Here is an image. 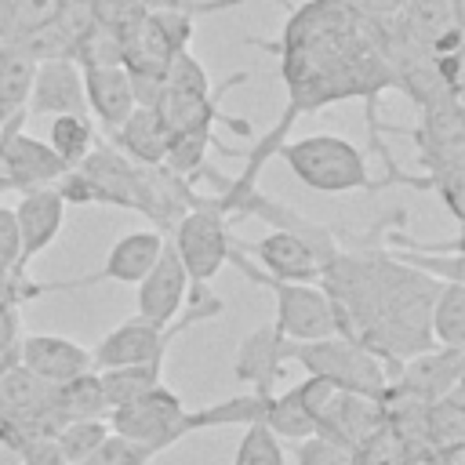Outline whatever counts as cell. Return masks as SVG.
<instances>
[{
    "mask_svg": "<svg viewBox=\"0 0 465 465\" xmlns=\"http://www.w3.org/2000/svg\"><path fill=\"white\" fill-rule=\"evenodd\" d=\"M396 22L429 54L461 51V0H407Z\"/></svg>",
    "mask_w": 465,
    "mask_h": 465,
    "instance_id": "obj_10",
    "label": "cell"
},
{
    "mask_svg": "<svg viewBox=\"0 0 465 465\" xmlns=\"http://www.w3.org/2000/svg\"><path fill=\"white\" fill-rule=\"evenodd\" d=\"M171 247L178 251L185 276L193 287L211 283L225 265H229V251H232V218L229 211L218 203V196H203L171 225L167 232Z\"/></svg>",
    "mask_w": 465,
    "mask_h": 465,
    "instance_id": "obj_4",
    "label": "cell"
},
{
    "mask_svg": "<svg viewBox=\"0 0 465 465\" xmlns=\"http://www.w3.org/2000/svg\"><path fill=\"white\" fill-rule=\"evenodd\" d=\"M232 247L240 254H247L258 272H265L272 280H287V283H316L320 269H323L320 258L312 254V247L287 229H269L262 240H251V243L232 236Z\"/></svg>",
    "mask_w": 465,
    "mask_h": 465,
    "instance_id": "obj_7",
    "label": "cell"
},
{
    "mask_svg": "<svg viewBox=\"0 0 465 465\" xmlns=\"http://www.w3.org/2000/svg\"><path fill=\"white\" fill-rule=\"evenodd\" d=\"M33 76L36 58H29L15 40H0V127L25 116Z\"/></svg>",
    "mask_w": 465,
    "mask_h": 465,
    "instance_id": "obj_20",
    "label": "cell"
},
{
    "mask_svg": "<svg viewBox=\"0 0 465 465\" xmlns=\"http://www.w3.org/2000/svg\"><path fill=\"white\" fill-rule=\"evenodd\" d=\"M458 443H465V396H461V385H454L450 392L432 400L429 411H425V447L443 450V447H458Z\"/></svg>",
    "mask_w": 465,
    "mask_h": 465,
    "instance_id": "obj_25",
    "label": "cell"
},
{
    "mask_svg": "<svg viewBox=\"0 0 465 465\" xmlns=\"http://www.w3.org/2000/svg\"><path fill=\"white\" fill-rule=\"evenodd\" d=\"M163 381V360H149V363H120V367H105L98 371V385L105 396V407H124L138 396H145L153 385Z\"/></svg>",
    "mask_w": 465,
    "mask_h": 465,
    "instance_id": "obj_23",
    "label": "cell"
},
{
    "mask_svg": "<svg viewBox=\"0 0 465 465\" xmlns=\"http://www.w3.org/2000/svg\"><path fill=\"white\" fill-rule=\"evenodd\" d=\"M105 142H109L113 149H120L131 163H138V167H156V163H163V156H167L171 131H167V124H163V116H160L156 105H134L131 116H127L116 131L105 134Z\"/></svg>",
    "mask_w": 465,
    "mask_h": 465,
    "instance_id": "obj_17",
    "label": "cell"
},
{
    "mask_svg": "<svg viewBox=\"0 0 465 465\" xmlns=\"http://www.w3.org/2000/svg\"><path fill=\"white\" fill-rule=\"evenodd\" d=\"M185 403L174 389H167L163 381L153 385L145 396L124 403V407H113L105 411V421L116 436L145 447L153 458L167 447H174L182 436H185Z\"/></svg>",
    "mask_w": 465,
    "mask_h": 465,
    "instance_id": "obj_6",
    "label": "cell"
},
{
    "mask_svg": "<svg viewBox=\"0 0 465 465\" xmlns=\"http://www.w3.org/2000/svg\"><path fill=\"white\" fill-rule=\"evenodd\" d=\"M65 207L69 203L62 200V193L54 189V182L18 193L15 218H18V232H22V262L25 265L58 240V232L65 225Z\"/></svg>",
    "mask_w": 465,
    "mask_h": 465,
    "instance_id": "obj_13",
    "label": "cell"
},
{
    "mask_svg": "<svg viewBox=\"0 0 465 465\" xmlns=\"http://www.w3.org/2000/svg\"><path fill=\"white\" fill-rule=\"evenodd\" d=\"M163 232L160 229H134V232H127V236H120L113 247H109V254H105V262H102V269L94 272V276H80L84 283H94V280H113V283H138L145 272H149V265L156 262V254H160V247H163Z\"/></svg>",
    "mask_w": 465,
    "mask_h": 465,
    "instance_id": "obj_19",
    "label": "cell"
},
{
    "mask_svg": "<svg viewBox=\"0 0 465 465\" xmlns=\"http://www.w3.org/2000/svg\"><path fill=\"white\" fill-rule=\"evenodd\" d=\"M222 302L214 294H207L203 287L193 291V305L167 327H156L142 316H131L124 320L120 327H113L109 334H102V341L91 349V367L94 371H105V367H120V363H149V360H163L167 356V345L189 331L193 323L200 320H214L222 316Z\"/></svg>",
    "mask_w": 465,
    "mask_h": 465,
    "instance_id": "obj_3",
    "label": "cell"
},
{
    "mask_svg": "<svg viewBox=\"0 0 465 465\" xmlns=\"http://www.w3.org/2000/svg\"><path fill=\"white\" fill-rule=\"evenodd\" d=\"M18 363L25 371H33L40 381L58 385L65 378L91 371V349H84L80 341L62 338V334H22Z\"/></svg>",
    "mask_w": 465,
    "mask_h": 465,
    "instance_id": "obj_15",
    "label": "cell"
},
{
    "mask_svg": "<svg viewBox=\"0 0 465 465\" xmlns=\"http://www.w3.org/2000/svg\"><path fill=\"white\" fill-rule=\"evenodd\" d=\"M87 7H91L98 25L116 29V33H124L127 25H134L145 15V7L138 0H87Z\"/></svg>",
    "mask_w": 465,
    "mask_h": 465,
    "instance_id": "obj_35",
    "label": "cell"
},
{
    "mask_svg": "<svg viewBox=\"0 0 465 465\" xmlns=\"http://www.w3.org/2000/svg\"><path fill=\"white\" fill-rule=\"evenodd\" d=\"M109 432H113V429H109L105 418H73V421H62V425H58L54 440H58L65 461L73 465V461H84Z\"/></svg>",
    "mask_w": 465,
    "mask_h": 465,
    "instance_id": "obj_28",
    "label": "cell"
},
{
    "mask_svg": "<svg viewBox=\"0 0 465 465\" xmlns=\"http://www.w3.org/2000/svg\"><path fill=\"white\" fill-rule=\"evenodd\" d=\"M145 11H193V15H214L225 7H240L247 0H138Z\"/></svg>",
    "mask_w": 465,
    "mask_h": 465,
    "instance_id": "obj_37",
    "label": "cell"
},
{
    "mask_svg": "<svg viewBox=\"0 0 465 465\" xmlns=\"http://www.w3.org/2000/svg\"><path fill=\"white\" fill-rule=\"evenodd\" d=\"M134 287H138V316L142 320H149L156 327H167L182 312L193 283H189L185 265H182L178 251L171 247V240H163L156 262L149 265V272Z\"/></svg>",
    "mask_w": 465,
    "mask_h": 465,
    "instance_id": "obj_8",
    "label": "cell"
},
{
    "mask_svg": "<svg viewBox=\"0 0 465 465\" xmlns=\"http://www.w3.org/2000/svg\"><path fill=\"white\" fill-rule=\"evenodd\" d=\"M429 331L436 345H465V283L461 280H440L429 309Z\"/></svg>",
    "mask_w": 465,
    "mask_h": 465,
    "instance_id": "obj_24",
    "label": "cell"
},
{
    "mask_svg": "<svg viewBox=\"0 0 465 465\" xmlns=\"http://www.w3.org/2000/svg\"><path fill=\"white\" fill-rule=\"evenodd\" d=\"M276 156L291 167V174L316 189V193H356L374 189V178L367 171V156L356 142L341 134H305V138H283Z\"/></svg>",
    "mask_w": 465,
    "mask_h": 465,
    "instance_id": "obj_2",
    "label": "cell"
},
{
    "mask_svg": "<svg viewBox=\"0 0 465 465\" xmlns=\"http://www.w3.org/2000/svg\"><path fill=\"white\" fill-rule=\"evenodd\" d=\"M87 113L84 102V73L73 58H47L36 62L33 91L25 102V116H65Z\"/></svg>",
    "mask_w": 465,
    "mask_h": 465,
    "instance_id": "obj_12",
    "label": "cell"
},
{
    "mask_svg": "<svg viewBox=\"0 0 465 465\" xmlns=\"http://www.w3.org/2000/svg\"><path fill=\"white\" fill-rule=\"evenodd\" d=\"M272 392H243V396H229V400H218V403H207L200 411H185V436L200 432V429H232V425H251V421H262V411L269 403Z\"/></svg>",
    "mask_w": 465,
    "mask_h": 465,
    "instance_id": "obj_21",
    "label": "cell"
},
{
    "mask_svg": "<svg viewBox=\"0 0 465 465\" xmlns=\"http://www.w3.org/2000/svg\"><path fill=\"white\" fill-rule=\"evenodd\" d=\"M58 0H0V40H18L58 15Z\"/></svg>",
    "mask_w": 465,
    "mask_h": 465,
    "instance_id": "obj_27",
    "label": "cell"
},
{
    "mask_svg": "<svg viewBox=\"0 0 465 465\" xmlns=\"http://www.w3.org/2000/svg\"><path fill=\"white\" fill-rule=\"evenodd\" d=\"M98 134L87 113H65V116H51V131H47V145L51 153L62 160V167H76L91 149H94Z\"/></svg>",
    "mask_w": 465,
    "mask_h": 465,
    "instance_id": "obj_26",
    "label": "cell"
},
{
    "mask_svg": "<svg viewBox=\"0 0 465 465\" xmlns=\"http://www.w3.org/2000/svg\"><path fill=\"white\" fill-rule=\"evenodd\" d=\"M4 436L15 447L18 465H69L54 436H44V432H7V429H4Z\"/></svg>",
    "mask_w": 465,
    "mask_h": 465,
    "instance_id": "obj_31",
    "label": "cell"
},
{
    "mask_svg": "<svg viewBox=\"0 0 465 465\" xmlns=\"http://www.w3.org/2000/svg\"><path fill=\"white\" fill-rule=\"evenodd\" d=\"M403 4H407V0H352V7H356L360 15H367V18H389V15H396Z\"/></svg>",
    "mask_w": 465,
    "mask_h": 465,
    "instance_id": "obj_39",
    "label": "cell"
},
{
    "mask_svg": "<svg viewBox=\"0 0 465 465\" xmlns=\"http://www.w3.org/2000/svg\"><path fill=\"white\" fill-rule=\"evenodd\" d=\"M22 291H0V363H18L22 341Z\"/></svg>",
    "mask_w": 465,
    "mask_h": 465,
    "instance_id": "obj_32",
    "label": "cell"
},
{
    "mask_svg": "<svg viewBox=\"0 0 465 465\" xmlns=\"http://www.w3.org/2000/svg\"><path fill=\"white\" fill-rule=\"evenodd\" d=\"M232 465H287V454H283L280 436H272L262 421H251V425H243Z\"/></svg>",
    "mask_w": 465,
    "mask_h": 465,
    "instance_id": "obj_29",
    "label": "cell"
},
{
    "mask_svg": "<svg viewBox=\"0 0 465 465\" xmlns=\"http://www.w3.org/2000/svg\"><path fill=\"white\" fill-rule=\"evenodd\" d=\"M400 465H440V454L432 447H407Z\"/></svg>",
    "mask_w": 465,
    "mask_h": 465,
    "instance_id": "obj_40",
    "label": "cell"
},
{
    "mask_svg": "<svg viewBox=\"0 0 465 465\" xmlns=\"http://www.w3.org/2000/svg\"><path fill=\"white\" fill-rule=\"evenodd\" d=\"M0 262H7V265H25V262H22V232H18L15 207H4V203H0Z\"/></svg>",
    "mask_w": 465,
    "mask_h": 465,
    "instance_id": "obj_36",
    "label": "cell"
},
{
    "mask_svg": "<svg viewBox=\"0 0 465 465\" xmlns=\"http://www.w3.org/2000/svg\"><path fill=\"white\" fill-rule=\"evenodd\" d=\"M229 262L254 283L269 287L276 294V320L272 327L287 338V341H316V338H331L338 334V316L331 298L323 294L320 283H287V280H272L265 272H258L251 265L247 254H240L236 247L229 251Z\"/></svg>",
    "mask_w": 465,
    "mask_h": 465,
    "instance_id": "obj_5",
    "label": "cell"
},
{
    "mask_svg": "<svg viewBox=\"0 0 465 465\" xmlns=\"http://www.w3.org/2000/svg\"><path fill=\"white\" fill-rule=\"evenodd\" d=\"M51 411L58 414V421H73V418H105V396L98 385V371H84L76 378H65L58 385H51Z\"/></svg>",
    "mask_w": 465,
    "mask_h": 465,
    "instance_id": "obj_22",
    "label": "cell"
},
{
    "mask_svg": "<svg viewBox=\"0 0 465 465\" xmlns=\"http://www.w3.org/2000/svg\"><path fill=\"white\" fill-rule=\"evenodd\" d=\"M461 378H465V345H432L425 352L407 356L396 367L392 385L432 403L454 385H461Z\"/></svg>",
    "mask_w": 465,
    "mask_h": 465,
    "instance_id": "obj_9",
    "label": "cell"
},
{
    "mask_svg": "<svg viewBox=\"0 0 465 465\" xmlns=\"http://www.w3.org/2000/svg\"><path fill=\"white\" fill-rule=\"evenodd\" d=\"M294 461L298 465H352V450L331 436L312 432L305 440H294Z\"/></svg>",
    "mask_w": 465,
    "mask_h": 465,
    "instance_id": "obj_34",
    "label": "cell"
},
{
    "mask_svg": "<svg viewBox=\"0 0 465 465\" xmlns=\"http://www.w3.org/2000/svg\"><path fill=\"white\" fill-rule=\"evenodd\" d=\"M149 458H153V454H149L145 447H138V443H131V440L109 432L84 461H73V465H149Z\"/></svg>",
    "mask_w": 465,
    "mask_h": 465,
    "instance_id": "obj_33",
    "label": "cell"
},
{
    "mask_svg": "<svg viewBox=\"0 0 465 465\" xmlns=\"http://www.w3.org/2000/svg\"><path fill=\"white\" fill-rule=\"evenodd\" d=\"M54 283H40L25 272V265H7L0 262V291H22L25 298H40L44 291H51Z\"/></svg>",
    "mask_w": 465,
    "mask_h": 465,
    "instance_id": "obj_38",
    "label": "cell"
},
{
    "mask_svg": "<svg viewBox=\"0 0 465 465\" xmlns=\"http://www.w3.org/2000/svg\"><path fill=\"white\" fill-rule=\"evenodd\" d=\"M283 363H298L309 378L327 381L331 389L341 392H360V396H381L389 385V367L360 341L345 334L316 338V341H287L283 338Z\"/></svg>",
    "mask_w": 465,
    "mask_h": 465,
    "instance_id": "obj_1",
    "label": "cell"
},
{
    "mask_svg": "<svg viewBox=\"0 0 465 465\" xmlns=\"http://www.w3.org/2000/svg\"><path fill=\"white\" fill-rule=\"evenodd\" d=\"M374 429H381V403L374 396L331 389L316 411V432L338 440L341 447H360Z\"/></svg>",
    "mask_w": 465,
    "mask_h": 465,
    "instance_id": "obj_14",
    "label": "cell"
},
{
    "mask_svg": "<svg viewBox=\"0 0 465 465\" xmlns=\"http://www.w3.org/2000/svg\"><path fill=\"white\" fill-rule=\"evenodd\" d=\"M283 334L265 323V327H254L240 345H236V356H232V374L236 381L258 389V392H276V378L283 374Z\"/></svg>",
    "mask_w": 465,
    "mask_h": 465,
    "instance_id": "obj_18",
    "label": "cell"
},
{
    "mask_svg": "<svg viewBox=\"0 0 465 465\" xmlns=\"http://www.w3.org/2000/svg\"><path fill=\"white\" fill-rule=\"evenodd\" d=\"M327 392H331L327 381L305 374L298 385L269 396L262 411V425L280 440H305L316 432V411L327 400Z\"/></svg>",
    "mask_w": 465,
    "mask_h": 465,
    "instance_id": "obj_11",
    "label": "cell"
},
{
    "mask_svg": "<svg viewBox=\"0 0 465 465\" xmlns=\"http://www.w3.org/2000/svg\"><path fill=\"white\" fill-rule=\"evenodd\" d=\"M58 4H80V0H58Z\"/></svg>",
    "mask_w": 465,
    "mask_h": 465,
    "instance_id": "obj_41",
    "label": "cell"
},
{
    "mask_svg": "<svg viewBox=\"0 0 465 465\" xmlns=\"http://www.w3.org/2000/svg\"><path fill=\"white\" fill-rule=\"evenodd\" d=\"M163 91H174V94H207V91H211V76H207V69L189 54V47L171 54L167 73H163Z\"/></svg>",
    "mask_w": 465,
    "mask_h": 465,
    "instance_id": "obj_30",
    "label": "cell"
},
{
    "mask_svg": "<svg viewBox=\"0 0 465 465\" xmlns=\"http://www.w3.org/2000/svg\"><path fill=\"white\" fill-rule=\"evenodd\" d=\"M84 73V102L91 109V116L102 124V131H116L131 109H134V91H131V76L120 65H87Z\"/></svg>",
    "mask_w": 465,
    "mask_h": 465,
    "instance_id": "obj_16",
    "label": "cell"
}]
</instances>
